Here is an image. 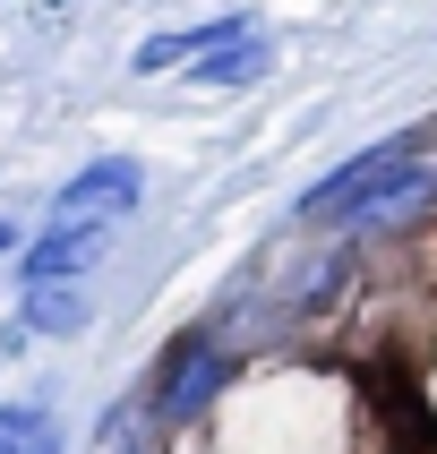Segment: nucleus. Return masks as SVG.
Masks as SVG:
<instances>
[{"label":"nucleus","instance_id":"3","mask_svg":"<svg viewBox=\"0 0 437 454\" xmlns=\"http://www.w3.org/2000/svg\"><path fill=\"white\" fill-rule=\"evenodd\" d=\"M137 198H146V163H129V154H103V163H86V172L60 180V198H51V223H112V231H121L129 215H137Z\"/></svg>","mask_w":437,"mask_h":454},{"label":"nucleus","instance_id":"10","mask_svg":"<svg viewBox=\"0 0 437 454\" xmlns=\"http://www.w3.org/2000/svg\"><path fill=\"white\" fill-rule=\"evenodd\" d=\"M0 257H18V223L9 215H0Z\"/></svg>","mask_w":437,"mask_h":454},{"label":"nucleus","instance_id":"8","mask_svg":"<svg viewBox=\"0 0 437 454\" xmlns=\"http://www.w3.org/2000/svg\"><path fill=\"white\" fill-rule=\"evenodd\" d=\"M266 69H275V43H266V35L249 26V35H231L223 51H206V60H198L189 77H198L206 95H240V86H257Z\"/></svg>","mask_w":437,"mask_h":454},{"label":"nucleus","instance_id":"9","mask_svg":"<svg viewBox=\"0 0 437 454\" xmlns=\"http://www.w3.org/2000/svg\"><path fill=\"white\" fill-rule=\"evenodd\" d=\"M0 454H69L51 403H0Z\"/></svg>","mask_w":437,"mask_h":454},{"label":"nucleus","instance_id":"1","mask_svg":"<svg viewBox=\"0 0 437 454\" xmlns=\"http://www.w3.org/2000/svg\"><path fill=\"white\" fill-rule=\"evenodd\" d=\"M231 378H240V360L223 352V334H215V326L172 334V343H163V360H154V378H146V429H154V437L198 429L206 411L231 395Z\"/></svg>","mask_w":437,"mask_h":454},{"label":"nucleus","instance_id":"6","mask_svg":"<svg viewBox=\"0 0 437 454\" xmlns=\"http://www.w3.org/2000/svg\"><path fill=\"white\" fill-rule=\"evenodd\" d=\"M257 18H206V26H172V35H146V43L129 51V69L137 77H172V69H198L206 51H223L231 35H249Z\"/></svg>","mask_w":437,"mask_h":454},{"label":"nucleus","instance_id":"2","mask_svg":"<svg viewBox=\"0 0 437 454\" xmlns=\"http://www.w3.org/2000/svg\"><path fill=\"white\" fill-rule=\"evenodd\" d=\"M403 163H420V146H411V137H386V146L352 154V163H334V172L317 180V189H308L300 206H292V223H334V231H343V223L360 215V206H369V198L386 189V180L403 172Z\"/></svg>","mask_w":437,"mask_h":454},{"label":"nucleus","instance_id":"7","mask_svg":"<svg viewBox=\"0 0 437 454\" xmlns=\"http://www.w3.org/2000/svg\"><path fill=\"white\" fill-rule=\"evenodd\" d=\"M18 326L69 343V334L95 326V292H86V283H35V292H18Z\"/></svg>","mask_w":437,"mask_h":454},{"label":"nucleus","instance_id":"4","mask_svg":"<svg viewBox=\"0 0 437 454\" xmlns=\"http://www.w3.org/2000/svg\"><path fill=\"white\" fill-rule=\"evenodd\" d=\"M112 249V223H43L35 240H18V292L35 283H86Z\"/></svg>","mask_w":437,"mask_h":454},{"label":"nucleus","instance_id":"5","mask_svg":"<svg viewBox=\"0 0 437 454\" xmlns=\"http://www.w3.org/2000/svg\"><path fill=\"white\" fill-rule=\"evenodd\" d=\"M429 215H437V163H403V172L386 180V189L360 206L343 231L369 249V240H386V231H411V223H429Z\"/></svg>","mask_w":437,"mask_h":454}]
</instances>
